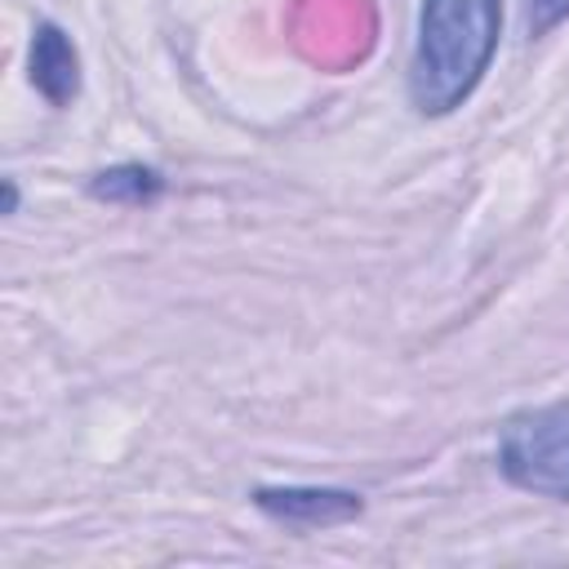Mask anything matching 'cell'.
<instances>
[{
  "label": "cell",
  "mask_w": 569,
  "mask_h": 569,
  "mask_svg": "<svg viewBox=\"0 0 569 569\" xmlns=\"http://www.w3.org/2000/svg\"><path fill=\"white\" fill-rule=\"evenodd\" d=\"M502 36V0H422L409 58V102L422 116L458 111L485 80Z\"/></svg>",
  "instance_id": "cell-1"
},
{
  "label": "cell",
  "mask_w": 569,
  "mask_h": 569,
  "mask_svg": "<svg viewBox=\"0 0 569 569\" xmlns=\"http://www.w3.org/2000/svg\"><path fill=\"white\" fill-rule=\"evenodd\" d=\"M498 471L507 485L569 502V409H525L498 427Z\"/></svg>",
  "instance_id": "cell-2"
},
{
  "label": "cell",
  "mask_w": 569,
  "mask_h": 569,
  "mask_svg": "<svg viewBox=\"0 0 569 569\" xmlns=\"http://www.w3.org/2000/svg\"><path fill=\"white\" fill-rule=\"evenodd\" d=\"M253 507L284 529H333L365 511V498L329 485H258Z\"/></svg>",
  "instance_id": "cell-3"
},
{
  "label": "cell",
  "mask_w": 569,
  "mask_h": 569,
  "mask_svg": "<svg viewBox=\"0 0 569 569\" xmlns=\"http://www.w3.org/2000/svg\"><path fill=\"white\" fill-rule=\"evenodd\" d=\"M31 84L49 107H67L80 93V53L58 22L31 31Z\"/></svg>",
  "instance_id": "cell-4"
},
{
  "label": "cell",
  "mask_w": 569,
  "mask_h": 569,
  "mask_svg": "<svg viewBox=\"0 0 569 569\" xmlns=\"http://www.w3.org/2000/svg\"><path fill=\"white\" fill-rule=\"evenodd\" d=\"M164 191V178L151 169V164H138V160H124V164H111L102 173L89 178V196L102 200V204H151L156 196Z\"/></svg>",
  "instance_id": "cell-5"
},
{
  "label": "cell",
  "mask_w": 569,
  "mask_h": 569,
  "mask_svg": "<svg viewBox=\"0 0 569 569\" xmlns=\"http://www.w3.org/2000/svg\"><path fill=\"white\" fill-rule=\"evenodd\" d=\"M569 18V0H525V27L529 36H547Z\"/></svg>",
  "instance_id": "cell-6"
},
{
  "label": "cell",
  "mask_w": 569,
  "mask_h": 569,
  "mask_svg": "<svg viewBox=\"0 0 569 569\" xmlns=\"http://www.w3.org/2000/svg\"><path fill=\"white\" fill-rule=\"evenodd\" d=\"M4 213H18V187H13V178H4Z\"/></svg>",
  "instance_id": "cell-7"
}]
</instances>
